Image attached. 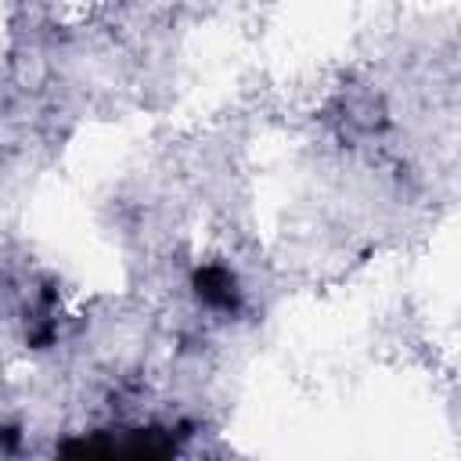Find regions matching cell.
<instances>
[{
    "instance_id": "obj_1",
    "label": "cell",
    "mask_w": 461,
    "mask_h": 461,
    "mask_svg": "<svg viewBox=\"0 0 461 461\" xmlns=\"http://www.w3.org/2000/svg\"><path fill=\"white\" fill-rule=\"evenodd\" d=\"M194 292L209 310H234L238 306V281L227 267H202L194 274Z\"/></svg>"
}]
</instances>
